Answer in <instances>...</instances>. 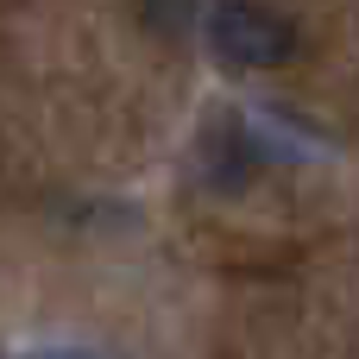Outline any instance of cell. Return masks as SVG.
Segmentation results:
<instances>
[{
  "instance_id": "cell-1",
  "label": "cell",
  "mask_w": 359,
  "mask_h": 359,
  "mask_svg": "<svg viewBox=\"0 0 359 359\" xmlns=\"http://www.w3.org/2000/svg\"><path fill=\"white\" fill-rule=\"evenodd\" d=\"M208 50L227 69H284L297 57V25H290V13H278L265 0H215Z\"/></svg>"
},
{
  "instance_id": "cell-2",
  "label": "cell",
  "mask_w": 359,
  "mask_h": 359,
  "mask_svg": "<svg viewBox=\"0 0 359 359\" xmlns=\"http://www.w3.org/2000/svg\"><path fill=\"white\" fill-rule=\"evenodd\" d=\"M189 6H196V0H145V19H151L158 32H183V25H189Z\"/></svg>"
},
{
  "instance_id": "cell-3",
  "label": "cell",
  "mask_w": 359,
  "mask_h": 359,
  "mask_svg": "<svg viewBox=\"0 0 359 359\" xmlns=\"http://www.w3.org/2000/svg\"><path fill=\"white\" fill-rule=\"evenodd\" d=\"M32 359H101V353H63V347H57V353H32Z\"/></svg>"
}]
</instances>
